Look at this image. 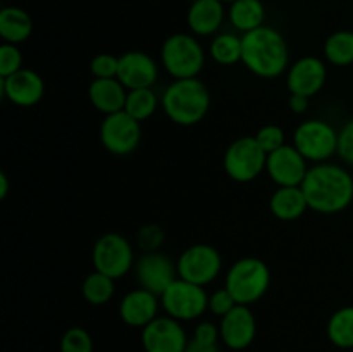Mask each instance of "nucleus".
Returning <instances> with one entry per match:
<instances>
[{
  "mask_svg": "<svg viewBox=\"0 0 353 352\" xmlns=\"http://www.w3.org/2000/svg\"><path fill=\"white\" fill-rule=\"evenodd\" d=\"M309 209L319 214H338L353 202V176L347 168L319 162L309 168L302 185Z\"/></svg>",
  "mask_w": 353,
  "mask_h": 352,
  "instance_id": "1",
  "label": "nucleus"
},
{
  "mask_svg": "<svg viewBox=\"0 0 353 352\" xmlns=\"http://www.w3.org/2000/svg\"><path fill=\"white\" fill-rule=\"evenodd\" d=\"M241 62L252 75L264 79L281 76L290 68V47L276 28L261 26L241 37Z\"/></svg>",
  "mask_w": 353,
  "mask_h": 352,
  "instance_id": "2",
  "label": "nucleus"
},
{
  "mask_svg": "<svg viewBox=\"0 0 353 352\" xmlns=\"http://www.w3.org/2000/svg\"><path fill=\"white\" fill-rule=\"evenodd\" d=\"M161 106L165 116L174 124L193 126L199 124L209 113V88L199 78L174 79L162 93Z\"/></svg>",
  "mask_w": 353,
  "mask_h": 352,
  "instance_id": "3",
  "label": "nucleus"
},
{
  "mask_svg": "<svg viewBox=\"0 0 353 352\" xmlns=\"http://www.w3.org/2000/svg\"><path fill=\"white\" fill-rule=\"evenodd\" d=\"M271 285V271L259 257H241L226 273L224 286L236 304L252 306L265 295Z\"/></svg>",
  "mask_w": 353,
  "mask_h": 352,
  "instance_id": "4",
  "label": "nucleus"
},
{
  "mask_svg": "<svg viewBox=\"0 0 353 352\" xmlns=\"http://www.w3.org/2000/svg\"><path fill=\"white\" fill-rule=\"evenodd\" d=\"M161 61L174 79L199 78L205 66V50L193 33H174L162 43Z\"/></svg>",
  "mask_w": 353,
  "mask_h": 352,
  "instance_id": "5",
  "label": "nucleus"
},
{
  "mask_svg": "<svg viewBox=\"0 0 353 352\" xmlns=\"http://www.w3.org/2000/svg\"><path fill=\"white\" fill-rule=\"evenodd\" d=\"M268 154L255 137H240L224 152L223 166L226 175L236 183H250L265 171Z\"/></svg>",
  "mask_w": 353,
  "mask_h": 352,
  "instance_id": "6",
  "label": "nucleus"
},
{
  "mask_svg": "<svg viewBox=\"0 0 353 352\" xmlns=\"http://www.w3.org/2000/svg\"><path fill=\"white\" fill-rule=\"evenodd\" d=\"M293 145L310 162H327L338 154V131L324 119H307L293 131Z\"/></svg>",
  "mask_w": 353,
  "mask_h": 352,
  "instance_id": "7",
  "label": "nucleus"
},
{
  "mask_svg": "<svg viewBox=\"0 0 353 352\" xmlns=\"http://www.w3.org/2000/svg\"><path fill=\"white\" fill-rule=\"evenodd\" d=\"M161 306L174 320L193 321L202 317L209 309V295L205 286L178 278L161 295Z\"/></svg>",
  "mask_w": 353,
  "mask_h": 352,
  "instance_id": "8",
  "label": "nucleus"
},
{
  "mask_svg": "<svg viewBox=\"0 0 353 352\" xmlns=\"http://www.w3.org/2000/svg\"><path fill=\"white\" fill-rule=\"evenodd\" d=\"M92 262L95 271L117 280L126 276L134 264L133 245L124 235L110 231L95 242L92 251Z\"/></svg>",
  "mask_w": 353,
  "mask_h": 352,
  "instance_id": "9",
  "label": "nucleus"
},
{
  "mask_svg": "<svg viewBox=\"0 0 353 352\" xmlns=\"http://www.w3.org/2000/svg\"><path fill=\"white\" fill-rule=\"evenodd\" d=\"M176 264L179 278L207 286L219 276L223 269V257L212 245L195 244L183 251Z\"/></svg>",
  "mask_w": 353,
  "mask_h": 352,
  "instance_id": "10",
  "label": "nucleus"
},
{
  "mask_svg": "<svg viewBox=\"0 0 353 352\" xmlns=\"http://www.w3.org/2000/svg\"><path fill=\"white\" fill-rule=\"evenodd\" d=\"M141 140L140 121L126 110L109 114L100 124V141L103 148L114 155H128L134 152Z\"/></svg>",
  "mask_w": 353,
  "mask_h": 352,
  "instance_id": "11",
  "label": "nucleus"
},
{
  "mask_svg": "<svg viewBox=\"0 0 353 352\" xmlns=\"http://www.w3.org/2000/svg\"><path fill=\"white\" fill-rule=\"evenodd\" d=\"M188 342L181 321L171 316H157L141 328V345L145 352H185Z\"/></svg>",
  "mask_w": 353,
  "mask_h": 352,
  "instance_id": "12",
  "label": "nucleus"
},
{
  "mask_svg": "<svg viewBox=\"0 0 353 352\" xmlns=\"http://www.w3.org/2000/svg\"><path fill=\"white\" fill-rule=\"evenodd\" d=\"M327 66L316 55H305L293 62L286 71V86L292 95L312 99L326 85Z\"/></svg>",
  "mask_w": 353,
  "mask_h": 352,
  "instance_id": "13",
  "label": "nucleus"
},
{
  "mask_svg": "<svg viewBox=\"0 0 353 352\" xmlns=\"http://www.w3.org/2000/svg\"><path fill=\"white\" fill-rule=\"evenodd\" d=\"M137 280L141 289L150 290L152 293L161 297L168 290L174 280H178V264L171 261V257L162 252H145L138 259L137 266Z\"/></svg>",
  "mask_w": 353,
  "mask_h": 352,
  "instance_id": "14",
  "label": "nucleus"
},
{
  "mask_svg": "<svg viewBox=\"0 0 353 352\" xmlns=\"http://www.w3.org/2000/svg\"><path fill=\"white\" fill-rule=\"evenodd\" d=\"M307 159L296 150L295 145H283L278 150L268 154L269 178L278 186H300L309 173Z\"/></svg>",
  "mask_w": 353,
  "mask_h": 352,
  "instance_id": "15",
  "label": "nucleus"
},
{
  "mask_svg": "<svg viewBox=\"0 0 353 352\" xmlns=\"http://www.w3.org/2000/svg\"><path fill=\"white\" fill-rule=\"evenodd\" d=\"M221 342L231 351H245L257 335V321L250 306L236 304L226 316L221 317Z\"/></svg>",
  "mask_w": 353,
  "mask_h": 352,
  "instance_id": "16",
  "label": "nucleus"
},
{
  "mask_svg": "<svg viewBox=\"0 0 353 352\" xmlns=\"http://www.w3.org/2000/svg\"><path fill=\"white\" fill-rule=\"evenodd\" d=\"M3 99L17 107H33L43 99L45 81L33 69H19L7 78H0Z\"/></svg>",
  "mask_w": 353,
  "mask_h": 352,
  "instance_id": "17",
  "label": "nucleus"
},
{
  "mask_svg": "<svg viewBox=\"0 0 353 352\" xmlns=\"http://www.w3.org/2000/svg\"><path fill=\"white\" fill-rule=\"evenodd\" d=\"M117 79L128 90L152 88L159 79V66L152 55L141 50H130L119 55Z\"/></svg>",
  "mask_w": 353,
  "mask_h": 352,
  "instance_id": "18",
  "label": "nucleus"
},
{
  "mask_svg": "<svg viewBox=\"0 0 353 352\" xmlns=\"http://www.w3.org/2000/svg\"><path fill=\"white\" fill-rule=\"evenodd\" d=\"M161 297L150 290L134 289L128 292L119 302V317L133 328H145L159 316Z\"/></svg>",
  "mask_w": 353,
  "mask_h": 352,
  "instance_id": "19",
  "label": "nucleus"
},
{
  "mask_svg": "<svg viewBox=\"0 0 353 352\" xmlns=\"http://www.w3.org/2000/svg\"><path fill=\"white\" fill-rule=\"evenodd\" d=\"M226 17L224 2L221 0H196L190 3L186 24L195 37H210L221 30Z\"/></svg>",
  "mask_w": 353,
  "mask_h": 352,
  "instance_id": "20",
  "label": "nucleus"
},
{
  "mask_svg": "<svg viewBox=\"0 0 353 352\" xmlns=\"http://www.w3.org/2000/svg\"><path fill=\"white\" fill-rule=\"evenodd\" d=\"M92 106L105 116L124 110L128 88L117 78H95L88 86Z\"/></svg>",
  "mask_w": 353,
  "mask_h": 352,
  "instance_id": "21",
  "label": "nucleus"
},
{
  "mask_svg": "<svg viewBox=\"0 0 353 352\" xmlns=\"http://www.w3.org/2000/svg\"><path fill=\"white\" fill-rule=\"evenodd\" d=\"M272 216L281 221H295L309 209L302 186H278L269 200Z\"/></svg>",
  "mask_w": 353,
  "mask_h": 352,
  "instance_id": "22",
  "label": "nucleus"
},
{
  "mask_svg": "<svg viewBox=\"0 0 353 352\" xmlns=\"http://www.w3.org/2000/svg\"><path fill=\"white\" fill-rule=\"evenodd\" d=\"M33 33V19L21 7H3L0 10V37L6 43L19 45Z\"/></svg>",
  "mask_w": 353,
  "mask_h": 352,
  "instance_id": "23",
  "label": "nucleus"
},
{
  "mask_svg": "<svg viewBox=\"0 0 353 352\" xmlns=\"http://www.w3.org/2000/svg\"><path fill=\"white\" fill-rule=\"evenodd\" d=\"M228 19L234 30L245 35L264 26L265 7L262 0H234L228 9Z\"/></svg>",
  "mask_w": 353,
  "mask_h": 352,
  "instance_id": "24",
  "label": "nucleus"
},
{
  "mask_svg": "<svg viewBox=\"0 0 353 352\" xmlns=\"http://www.w3.org/2000/svg\"><path fill=\"white\" fill-rule=\"evenodd\" d=\"M324 57L331 66L348 68L353 64V31L338 30L324 41Z\"/></svg>",
  "mask_w": 353,
  "mask_h": 352,
  "instance_id": "25",
  "label": "nucleus"
},
{
  "mask_svg": "<svg viewBox=\"0 0 353 352\" xmlns=\"http://www.w3.org/2000/svg\"><path fill=\"white\" fill-rule=\"evenodd\" d=\"M326 333L334 347L353 349V306L340 307L331 314Z\"/></svg>",
  "mask_w": 353,
  "mask_h": 352,
  "instance_id": "26",
  "label": "nucleus"
},
{
  "mask_svg": "<svg viewBox=\"0 0 353 352\" xmlns=\"http://www.w3.org/2000/svg\"><path fill=\"white\" fill-rule=\"evenodd\" d=\"M209 54L221 66H233L241 62V54H243L241 37L233 33H217L210 41Z\"/></svg>",
  "mask_w": 353,
  "mask_h": 352,
  "instance_id": "27",
  "label": "nucleus"
},
{
  "mask_svg": "<svg viewBox=\"0 0 353 352\" xmlns=\"http://www.w3.org/2000/svg\"><path fill=\"white\" fill-rule=\"evenodd\" d=\"M116 280L103 275L100 271H93L83 280L81 293L85 300L92 306H103L109 302L116 293Z\"/></svg>",
  "mask_w": 353,
  "mask_h": 352,
  "instance_id": "28",
  "label": "nucleus"
},
{
  "mask_svg": "<svg viewBox=\"0 0 353 352\" xmlns=\"http://www.w3.org/2000/svg\"><path fill=\"white\" fill-rule=\"evenodd\" d=\"M159 107V97L154 88L128 90V99L124 110L137 121H145L154 116Z\"/></svg>",
  "mask_w": 353,
  "mask_h": 352,
  "instance_id": "29",
  "label": "nucleus"
},
{
  "mask_svg": "<svg viewBox=\"0 0 353 352\" xmlns=\"http://www.w3.org/2000/svg\"><path fill=\"white\" fill-rule=\"evenodd\" d=\"M61 352H93L92 335L81 326H72L61 338Z\"/></svg>",
  "mask_w": 353,
  "mask_h": 352,
  "instance_id": "30",
  "label": "nucleus"
},
{
  "mask_svg": "<svg viewBox=\"0 0 353 352\" xmlns=\"http://www.w3.org/2000/svg\"><path fill=\"white\" fill-rule=\"evenodd\" d=\"M165 240V231L161 224L148 223L141 226L137 233V244L143 252H155Z\"/></svg>",
  "mask_w": 353,
  "mask_h": 352,
  "instance_id": "31",
  "label": "nucleus"
},
{
  "mask_svg": "<svg viewBox=\"0 0 353 352\" xmlns=\"http://www.w3.org/2000/svg\"><path fill=\"white\" fill-rule=\"evenodd\" d=\"M254 137L257 140V144L264 148L265 154H271V152L278 150L283 145H286L285 130L281 126H278V124H265Z\"/></svg>",
  "mask_w": 353,
  "mask_h": 352,
  "instance_id": "32",
  "label": "nucleus"
},
{
  "mask_svg": "<svg viewBox=\"0 0 353 352\" xmlns=\"http://www.w3.org/2000/svg\"><path fill=\"white\" fill-rule=\"evenodd\" d=\"M19 69H23V54L19 47L3 41L0 45V78H7Z\"/></svg>",
  "mask_w": 353,
  "mask_h": 352,
  "instance_id": "33",
  "label": "nucleus"
},
{
  "mask_svg": "<svg viewBox=\"0 0 353 352\" xmlns=\"http://www.w3.org/2000/svg\"><path fill=\"white\" fill-rule=\"evenodd\" d=\"M90 71L93 78H117L119 57L112 54H99L90 62Z\"/></svg>",
  "mask_w": 353,
  "mask_h": 352,
  "instance_id": "34",
  "label": "nucleus"
},
{
  "mask_svg": "<svg viewBox=\"0 0 353 352\" xmlns=\"http://www.w3.org/2000/svg\"><path fill=\"white\" fill-rule=\"evenodd\" d=\"M236 306V300L231 295L230 290L224 286V289L216 290L214 293L209 295V311L217 317H223L230 313L233 307Z\"/></svg>",
  "mask_w": 353,
  "mask_h": 352,
  "instance_id": "35",
  "label": "nucleus"
},
{
  "mask_svg": "<svg viewBox=\"0 0 353 352\" xmlns=\"http://www.w3.org/2000/svg\"><path fill=\"white\" fill-rule=\"evenodd\" d=\"M338 155L345 164L353 166V117L338 131Z\"/></svg>",
  "mask_w": 353,
  "mask_h": 352,
  "instance_id": "36",
  "label": "nucleus"
},
{
  "mask_svg": "<svg viewBox=\"0 0 353 352\" xmlns=\"http://www.w3.org/2000/svg\"><path fill=\"white\" fill-rule=\"evenodd\" d=\"M193 338L199 342H203V344H219L221 330L212 321H202V323H199L195 326Z\"/></svg>",
  "mask_w": 353,
  "mask_h": 352,
  "instance_id": "37",
  "label": "nucleus"
},
{
  "mask_svg": "<svg viewBox=\"0 0 353 352\" xmlns=\"http://www.w3.org/2000/svg\"><path fill=\"white\" fill-rule=\"evenodd\" d=\"M185 352H221V347L219 344H203V342L192 338L186 345Z\"/></svg>",
  "mask_w": 353,
  "mask_h": 352,
  "instance_id": "38",
  "label": "nucleus"
},
{
  "mask_svg": "<svg viewBox=\"0 0 353 352\" xmlns=\"http://www.w3.org/2000/svg\"><path fill=\"white\" fill-rule=\"evenodd\" d=\"M309 100L310 99H307V97L292 95V93H290L288 106H290V109H292L295 114H303L307 110V107H309Z\"/></svg>",
  "mask_w": 353,
  "mask_h": 352,
  "instance_id": "39",
  "label": "nucleus"
},
{
  "mask_svg": "<svg viewBox=\"0 0 353 352\" xmlns=\"http://www.w3.org/2000/svg\"><path fill=\"white\" fill-rule=\"evenodd\" d=\"M9 193V176L6 173H0V199H6Z\"/></svg>",
  "mask_w": 353,
  "mask_h": 352,
  "instance_id": "40",
  "label": "nucleus"
},
{
  "mask_svg": "<svg viewBox=\"0 0 353 352\" xmlns=\"http://www.w3.org/2000/svg\"><path fill=\"white\" fill-rule=\"evenodd\" d=\"M221 2H224V3H231V2H234V0H221Z\"/></svg>",
  "mask_w": 353,
  "mask_h": 352,
  "instance_id": "41",
  "label": "nucleus"
},
{
  "mask_svg": "<svg viewBox=\"0 0 353 352\" xmlns=\"http://www.w3.org/2000/svg\"><path fill=\"white\" fill-rule=\"evenodd\" d=\"M188 2H190V3H193V2H196V0H188Z\"/></svg>",
  "mask_w": 353,
  "mask_h": 352,
  "instance_id": "42",
  "label": "nucleus"
}]
</instances>
